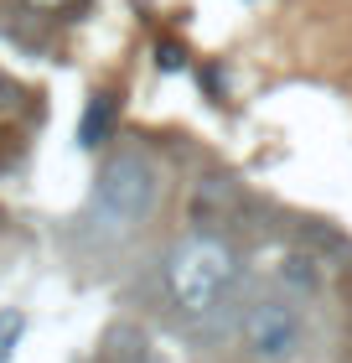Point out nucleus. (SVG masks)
Masks as SVG:
<instances>
[{
	"label": "nucleus",
	"instance_id": "4",
	"mask_svg": "<svg viewBox=\"0 0 352 363\" xmlns=\"http://www.w3.org/2000/svg\"><path fill=\"white\" fill-rule=\"evenodd\" d=\"M114 120H120V104H114V94H93L89 99V109H83V120H78V145H104L109 140V130Z\"/></svg>",
	"mask_w": 352,
	"mask_h": 363
},
{
	"label": "nucleus",
	"instance_id": "6",
	"mask_svg": "<svg viewBox=\"0 0 352 363\" xmlns=\"http://www.w3.org/2000/svg\"><path fill=\"white\" fill-rule=\"evenodd\" d=\"M16 337H21V317H16V311H6V317H0V363L11 358Z\"/></svg>",
	"mask_w": 352,
	"mask_h": 363
},
{
	"label": "nucleus",
	"instance_id": "5",
	"mask_svg": "<svg viewBox=\"0 0 352 363\" xmlns=\"http://www.w3.org/2000/svg\"><path fill=\"white\" fill-rule=\"evenodd\" d=\"M280 275H285V286H295V291H316V259L311 255H290Z\"/></svg>",
	"mask_w": 352,
	"mask_h": 363
},
{
	"label": "nucleus",
	"instance_id": "7",
	"mask_svg": "<svg viewBox=\"0 0 352 363\" xmlns=\"http://www.w3.org/2000/svg\"><path fill=\"white\" fill-rule=\"evenodd\" d=\"M156 62H161V68H166V73H176V68H181V62H187V52H181V47H176V42H161V47H156Z\"/></svg>",
	"mask_w": 352,
	"mask_h": 363
},
{
	"label": "nucleus",
	"instance_id": "1",
	"mask_svg": "<svg viewBox=\"0 0 352 363\" xmlns=\"http://www.w3.org/2000/svg\"><path fill=\"white\" fill-rule=\"evenodd\" d=\"M239 291V259L223 239H181L166 259V296L181 322H208L223 311V301Z\"/></svg>",
	"mask_w": 352,
	"mask_h": 363
},
{
	"label": "nucleus",
	"instance_id": "2",
	"mask_svg": "<svg viewBox=\"0 0 352 363\" xmlns=\"http://www.w3.org/2000/svg\"><path fill=\"white\" fill-rule=\"evenodd\" d=\"M156 192H161L156 167H150L145 156L125 151V156H114L109 167L98 172L93 213H98V223H104V228L125 234V228H135V223L150 218V208H156Z\"/></svg>",
	"mask_w": 352,
	"mask_h": 363
},
{
	"label": "nucleus",
	"instance_id": "3",
	"mask_svg": "<svg viewBox=\"0 0 352 363\" xmlns=\"http://www.w3.org/2000/svg\"><path fill=\"white\" fill-rule=\"evenodd\" d=\"M244 348L259 363H290L300 353V317L290 301H254L244 311Z\"/></svg>",
	"mask_w": 352,
	"mask_h": 363
},
{
	"label": "nucleus",
	"instance_id": "8",
	"mask_svg": "<svg viewBox=\"0 0 352 363\" xmlns=\"http://www.w3.org/2000/svg\"><path fill=\"white\" fill-rule=\"evenodd\" d=\"M31 6H68V0H31Z\"/></svg>",
	"mask_w": 352,
	"mask_h": 363
}]
</instances>
